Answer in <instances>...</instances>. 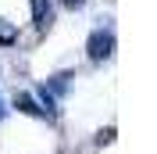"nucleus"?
I'll use <instances>...</instances> for the list:
<instances>
[{"instance_id":"1","label":"nucleus","mask_w":157,"mask_h":154,"mask_svg":"<svg viewBox=\"0 0 157 154\" xmlns=\"http://www.w3.org/2000/svg\"><path fill=\"white\" fill-rule=\"evenodd\" d=\"M86 54H89V61L104 65V61L114 54V32L111 29H93L89 39H86Z\"/></svg>"},{"instance_id":"2","label":"nucleus","mask_w":157,"mask_h":154,"mask_svg":"<svg viewBox=\"0 0 157 154\" xmlns=\"http://www.w3.org/2000/svg\"><path fill=\"white\" fill-rule=\"evenodd\" d=\"M32 22H36L39 32H47L54 25V4L50 0H32Z\"/></svg>"},{"instance_id":"3","label":"nucleus","mask_w":157,"mask_h":154,"mask_svg":"<svg viewBox=\"0 0 157 154\" xmlns=\"http://www.w3.org/2000/svg\"><path fill=\"white\" fill-rule=\"evenodd\" d=\"M14 104H18V111H21V115H32V118H47V111L39 107V100H36L32 93H18V97H14Z\"/></svg>"},{"instance_id":"4","label":"nucleus","mask_w":157,"mask_h":154,"mask_svg":"<svg viewBox=\"0 0 157 154\" xmlns=\"http://www.w3.org/2000/svg\"><path fill=\"white\" fill-rule=\"evenodd\" d=\"M43 86H47V93H54V97H64L71 90V72H57V75H50L47 83H43Z\"/></svg>"},{"instance_id":"5","label":"nucleus","mask_w":157,"mask_h":154,"mask_svg":"<svg viewBox=\"0 0 157 154\" xmlns=\"http://www.w3.org/2000/svg\"><path fill=\"white\" fill-rule=\"evenodd\" d=\"M14 39H18V25H14V22H7V18H0V43H4V47H11Z\"/></svg>"},{"instance_id":"6","label":"nucleus","mask_w":157,"mask_h":154,"mask_svg":"<svg viewBox=\"0 0 157 154\" xmlns=\"http://www.w3.org/2000/svg\"><path fill=\"white\" fill-rule=\"evenodd\" d=\"M61 4H64V7H68V11H78V7H82V4H86V0H61Z\"/></svg>"},{"instance_id":"7","label":"nucleus","mask_w":157,"mask_h":154,"mask_svg":"<svg viewBox=\"0 0 157 154\" xmlns=\"http://www.w3.org/2000/svg\"><path fill=\"white\" fill-rule=\"evenodd\" d=\"M4 115H7V107H4V100H0V118H4Z\"/></svg>"}]
</instances>
